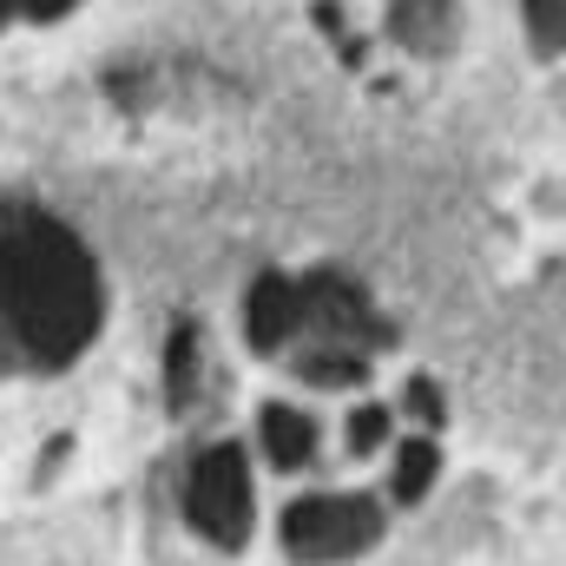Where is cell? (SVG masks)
<instances>
[{"label": "cell", "instance_id": "5b68a950", "mask_svg": "<svg viewBox=\"0 0 566 566\" xmlns=\"http://www.w3.org/2000/svg\"><path fill=\"white\" fill-rule=\"evenodd\" d=\"M389 27L409 53H448L454 46V0H389Z\"/></svg>", "mask_w": 566, "mask_h": 566}, {"label": "cell", "instance_id": "277c9868", "mask_svg": "<svg viewBox=\"0 0 566 566\" xmlns=\"http://www.w3.org/2000/svg\"><path fill=\"white\" fill-rule=\"evenodd\" d=\"M296 316H303V283L258 277V290H251V310H244L251 343H258V349H283V343L296 336Z\"/></svg>", "mask_w": 566, "mask_h": 566}, {"label": "cell", "instance_id": "ba28073f", "mask_svg": "<svg viewBox=\"0 0 566 566\" xmlns=\"http://www.w3.org/2000/svg\"><path fill=\"white\" fill-rule=\"evenodd\" d=\"M527 33L547 60H560V0H527Z\"/></svg>", "mask_w": 566, "mask_h": 566}, {"label": "cell", "instance_id": "3957f363", "mask_svg": "<svg viewBox=\"0 0 566 566\" xmlns=\"http://www.w3.org/2000/svg\"><path fill=\"white\" fill-rule=\"evenodd\" d=\"M185 514L205 541L218 547H238L251 534V474H244V454L224 441V448H205L191 481H185Z\"/></svg>", "mask_w": 566, "mask_h": 566}, {"label": "cell", "instance_id": "6da1fadb", "mask_svg": "<svg viewBox=\"0 0 566 566\" xmlns=\"http://www.w3.org/2000/svg\"><path fill=\"white\" fill-rule=\"evenodd\" d=\"M0 329L20 349V369H53L86 349L99 329V271L73 231L46 218L0 231Z\"/></svg>", "mask_w": 566, "mask_h": 566}, {"label": "cell", "instance_id": "30bf717a", "mask_svg": "<svg viewBox=\"0 0 566 566\" xmlns=\"http://www.w3.org/2000/svg\"><path fill=\"white\" fill-rule=\"evenodd\" d=\"M20 7H27V13H60L66 0H20Z\"/></svg>", "mask_w": 566, "mask_h": 566}, {"label": "cell", "instance_id": "8992f818", "mask_svg": "<svg viewBox=\"0 0 566 566\" xmlns=\"http://www.w3.org/2000/svg\"><path fill=\"white\" fill-rule=\"evenodd\" d=\"M310 441H316V422H310V416H296V409H271V416H264V448H271L277 468L310 461Z\"/></svg>", "mask_w": 566, "mask_h": 566}, {"label": "cell", "instance_id": "9c48e42d", "mask_svg": "<svg viewBox=\"0 0 566 566\" xmlns=\"http://www.w3.org/2000/svg\"><path fill=\"white\" fill-rule=\"evenodd\" d=\"M376 434H382V416L363 409V416H356V448H376Z\"/></svg>", "mask_w": 566, "mask_h": 566}, {"label": "cell", "instance_id": "7a4b0ae2", "mask_svg": "<svg viewBox=\"0 0 566 566\" xmlns=\"http://www.w3.org/2000/svg\"><path fill=\"white\" fill-rule=\"evenodd\" d=\"M382 534V507L363 494H310L283 514V541L296 560H349Z\"/></svg>", "mask_w": 566, "mask_h": 566}, {"label": "cell", "instance_id": "52a82bcc", "mask_svg": "<svg viewBox=\"0 0 566 566\" xmlns=\"http://www.w3.org/2000/svg\"><path fill=\"white\" fill-rule=\"evenodd\" d=\"M428 474H434V441H409V448H402V468H396V494L416 501Z\"/></svg>", "mask_w": 566, "mask_h": 566}]
</instances>
